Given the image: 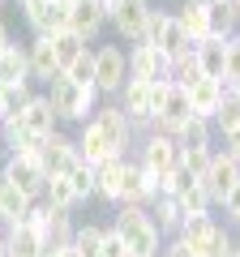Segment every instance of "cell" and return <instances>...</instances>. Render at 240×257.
<instances>
[{
	"mask_svg": "<svg viewBox=\"0 0 240 257\" xmlns=\"http://www.w3.org/2000/svg\"><path fill=\"white\" fill-rule=\"evenodd\" d=\"M65 77H69V82H77V86H94V47L77 56L73 69H65Z\"/></svg>",
	"mask_w": 240,
	"mask_h": 257,
	"instance_id": "cell-33",
	"label": "cell"
},
{
	"mask_svg": "<svg viewBox=\"0 0 240 257\" xmlns=\"http://www.w3.org/2000/svg\"><path fill=\"white\" fill-rule=\"evenodd\" d=\"M176 142H180V150H214V124L193 116L180 133H176Z\"/></svg>",
	"mask_w": 240,
	"mask_h": 257,
	"instance_id": "cell-25",
	"label": "cell"
},
{
	"mask_svg": "<svg viewBox=\"0 0 240 257\" xmlns=\"http://www.w3.org/2000/svg\"><path fill=\"white\" fill-rule=\"evenodd\" d=\"M210 5H227V0H210Z\"/></svg>",
	"mask_w": 240,
	"mask_h": 257,
	"instance_id": "cell-47",
	"label": "cell"
},
{
	"mask_svg": "<svg viewBox=\"0 0 240 257\" xmlns=\"http://www.w3.org/2000/svg\"><path fill=\"white\" fill-rule=\"evenodd\" d=\"M125 82H129V47L99 43L94 47V90L103 99H120Z\"/></svg>",
	"mask_w": 240,
	"mask_h": 257,
	"instance_id": "cell-4",
	"label": "cell"
},
{
	"mask_svg": "<svg viewBox=\"0 0 240 257\" xmlns=\"http://www.w3.org/2000/svg\"><path fill=\"white\" fill-rule=\"evenodd\" d=\"M146 210H150V223H155V227L163 231V240H172L176 231H180V223H185V210H180V202H176L172 193L155 197V202H150Z\"/></svg>",
	"mask_w": 240,
	"mask_h": 257,
	"instance_id": "cell-21",
	"label": "cell"
},
{
	"mask_svg": "<svg viewBox=\"0 0 240 257\" xmlns=\"http://www.w3.org/2000/svg\"><path fill=\"white\" fill-rule=\"evenodd\" d=\"M69 30H73V35L90 47V43H99V39H103L107 18L99 13V5H94V0H82V5H73V9H69Z\"/></svg>",
	"mask_w": 240,
	"mask_h": 257,
	"instance_id": "cell-16",
	"label": "cell"
},
{
	"mask_svg": "<svg viewBox=\"0 0 240 257\" xmlns=\"http://www.w3.org/2000/svg\"><path fill=\"white\" fill-rule=\"evenodd\" d=\"M52 52H56V64H60V73H65V69H73L77 56L90 52V47H86L82 39L73 35V30H60V35H52Z\"/></svg>",
	"mask_w": 240,
	"mask_h": 257,
	"instance_id": "cell-26",
	"label": "cell"
},
{
	"mask_svg": "<svg viewBox=\"0 0 240 257\" xmlns=\"http://www.w3.org/2000/svg\"><path fill=\"white\" fill-rule=\"evenodd\" d=\"M30 99H35L30 82H0V120H9V116H22Z\"/></svg>",
	"mask_w": 240,
	"mask_h": 257,
	"instance_id": "cell-24",
	"label": "cell"
},
{
	"mask_svg": "<svg viewBox=\"0 0 240 257\" xmlns=\"http://www.w3.org/2000/svg\"><path fill=\"white\" fill-rule=\"evenodd\" d=\"M94 5H99V13L111 22V13H116V5H120V0H94Z\"/></svg>",
	"mask_w": 240,
	"mask_h": 257,
	"instance_id": "cell-40",
	"label": "cell"
},
{
	"mask_svg": "<svg viewBox=\"0 0 240 257\" xmlns=\"http://www.w3.org/2000/svg\"><path fill=\"white\" fill-rule=\"evenodd\" d=\"M111 227L125 236V244H129L133 257H159L163 253V231L150 223V210L146 206H116V219H111Z\"/></svg>",
	"mask_w": 240,
	"mask_h": 257,
	"instance_id": "cell-2",
	"label": "cell"
},
{
	"mask_svg": "<svg viewBox=\"0 0 240 257\" xmlns=\"http://www.w3.org/2000/svg\"><path fill=\"white\" fill-rule=\"evenodd\" d=\"M0 167H5V176L26 193L30 202H43L47 180H52V176H47L43 163H39V150H35V155H5V163H0Z\"/></svg>",
	"mask_w": 240,
	"mask_h": 257,
	"instance_id": "cell-6",
	"label": "cell"
},
{
	"mask_svg": "<svg viewBox=\"0 0 240 257\" xmlns=\"http://www.w3.org/2000/svg\"><path fill=\"white\" fill-rule=\"evenodd\" d=\"M0 257H9V236H5V227H0Z\"/></svg>",
	"mask_w": 240,
	"mask_h": 257,
	"instance_id": "cell-42",
	"label": "cell"
},
{
	"mask_svg": "<svg viewBox=\"0 0 240 257\" xmlns=\"http://www.w3.org/2000/svg\"><path fill=\"white\" fill-rule=\"evenodd\" d=\"M0 9H5V0H0Z\"/></svg>",
	"mask_w": 240,
	"mask_h": 257,
	"instance_id": "cell-49",
	"label": "cell"
},
{
	"mask_svg": "<svg viewBox=\"0 0 240 257\" xmlns=\"http://www.w3.org/2000/svg\"><path fill=\"white\" fill-rule=\"evenodd\" d=\"M18 120L26 124V133H30V138L39 142V146H43V142L52 138V133H60V116L52 111V103H47V94H35V99L26 103V111H22Z\"/></svg>",
	"mask_w": 240,
	"mask_h": 257,
	"instance_id": "cell-15",
	"label": "cell"
},
{
	"mask_svg": "<svg viewBox=\"0 0 240 257\" xmlns=\"http://www.w3.org/2000/svg\"><path fill=\"white\" fill-rule=\"evenodd\" d=\"M210 159H214V150H185V163H180V167H185L189 176H197V180H202V172L210 167Z\"/></svg>",
	"mask_w": 240,
	"mask_h": 257,
	"instance_id": "cell-36",
	"label": "cell"
},
{
	"mask_svg": "<svg viewBox=\"0 0 240 257\" xmlns=\"http://www.w3.org/2000/svg\"><path fill=\"white\" fill-rule=\"evenodd\" d=\"M176 240H180L193 257H227L231 248H236V236H231L214 214L185 219V223H180V231H176Z\"/></svg>",
	"mask_w": 240,
	"mask_h": 257,
	"instance_id": "cell-3",
	"label": "cell"
},
{
	"mask_svg": "<svg viewBox=\"0 0 240 257\" xmlns=\"http://www.w3.org/2000/svg\"><path fill=\"white\" fill-rule=\"evenodd\" d=\"M172 13H176V26L185 30V39L193 47L214 30V5H210V0H180Z\"/></svg>",
	"mask_w": 240,
	"mask_h": 257,
	"instance_id": "cell-13",
	"label": "cell"
},
{
	"mask_svg": "<svg viewBox=\"0 0 240 257\" xmlns=\"http://www.w3.org/2000/svg\"><path fill=\"white\" fill-rule=\"evenodd\" d=\"M69 5H82V0H69Z\"/></svg>",
	"mask_w": 240,
	"mask_h": 257,
	"instance_id": "cell-48",
	"label": "cell"
},
{
	"mask_svg": "<svg viewBox=\"0 0 240 257\" xmlns=\"http://www.w3.org/2000/svg\"><path fill=\"white\" fill-rule=\"evenodd\" d=\"M159 257H193V253H189V248H185V244H180V240L172 236V240H167V244H163V253H159Z\"/></svg>",
	"mask_w": 240,
	"mask_h": 257,
	"instance_id": "cell-39",
	"label": "cell"
},
{
	"mask_svg": "<svg viewBox=\"0 0 240 257\" xmlns=\"http://www.w3.org/2000/svg\"><path fill=\"white\" fill-rule=\"evenodd\" d=\"M223 214H227V219L240 227V184L231 189V197H227V202H223Z\"/></svg>",
	"mask_w": 240,
	"mask_h": 257,
	"instance_id": "cell-38",
	"label": "cell"
},
{
	"mask_svg": "<svg viewBox=\"0 0 240 257\" xmlns=\"http://www.w3.org/2000/svg\"><path fill=\"white\" fill-rule=\"evenodd\" d=\"M43 94H47V103H52V111L60 116V124H86V120L99 111V103H103V94L94 90V86H77V82H69L65 73L56 77Z\"/></svg>",
	"mask_w": 240,
	"mask_h": 257,
	"instance_id": "cell-1",
	"label": "cell"
},
{
	"mask_svg": "<svg viewBox=\"0 0 240 257\" xmlns=\"http://www.w3.org/2000/svg\"><path fill=\"white\" fill-rule=\"evenodd\" d=\"M223 90H240V35L227 39V60H223Z\"/></svg>",
	"mask_w": 240,
	"mask_h": 257,
	"instance_id": "cell-31",
	"label": "cell"
},
{
	"mask_svg": "<svg viewBox=\"0 0 240 257\" xmlns=\"http://www.w3.org/2000/svg\"><path fill=\"white\" fill-rule=\"evenodd\" d=\"M172 26V9H163V5H155L150 9V22H146V43L159 47V39H163V30Z\"/></svg>",
	"mask_w": 240,
	"mask_h": 257,
	"instance_id": "cell-34",
	"label": "cell"
},
{
	"mask_svg": "<svg viewBox=\"0 0 240 257\" xmlns=\"http://www.w3.org/2000/svg\"><path fill=\"white\" fill-rule=\"evenodd\" d=\"M223 155H227V159H236V163H240V128L223 133Z\"/></svg>",
	"mask_w": 240,
	"mask_h": 257,
	"instance_id": "cell-37",
	"label": "cell"
},
{
	"mask_svg": "<svg viewBox=\"0 0 240 257\" xmlns=\"http://www.w3.org/2000/svg\"><path fill=\"white\" fill-rule=\"evenodd\" d=\"M150 0H120L116 5V13H111V22L107 26L116 30V43L125 39V43H146V22H150Z\"/></svg>",
	"mask_w": 240,
	"mask_h": 257,
	"instance_id": "cell-9",
	"label": "cell"
},
{
	"mask_svg": "<svg viewBox=\"0 0 240 257\" xmlns=\"http://www.w3.org/2000/svg\"><path fill=\"white\" fill-rule=\"evenodd\" d=\"M227 39L223 30H210V35L197 43V69H202V77H219L223 82V60H227Z\"/></svg>",
	"mask_w": 240,
	"mask_h": 257,
	"instance_id": "cell-20",
	"label": "cell"
},
{
	"mask_svg": "<svg viewBox=\"0 0 240 257\" xmlns=\"http://www.w3.org/2000/svg\"><path fill=\"white\" fill-rule=\"evenodd\" d=\"M129 77L138 82H172V56L155 43H133L129 47Z\"/></svg>",
	"mask_w": 240,
	"mask_h": 257,
	"instance_id": "cell-11",
	"label": "cell"
},
{
	"mask_svg": "<svg viewBox=\"0 0 240 257\" xmlns=\"http://www.w3.org/2000/svg\"><path fill=\"white\" fill-rule=\"evenodd\" d=\"M13 5H18V9H26V5H30V0H13Z\"/></svg>",
	"mask_w": 240,
	"mask_h": 257,
	"instance_id": "cell-44",
	"label": "cell"
},
{
	"mask_svg": "<svg viewBox=\"0 0 240 257\" xmlns=\"http://www.w3.org/2000/svg\"><path fill=\"white\" fill-rule=\"evenodd\" d=\"M65 180L73 184V193H77V202H90V197H94V167H90V163H77L73 172L65 176Z\"/></svg>",
	"mask_w": 240,
	"mask_h": 257,
	"instance_id": "cell-32",
	"label": "cell"
},
{
	"mask_svg": "<svg viewBox=\"0 0 240 257\" xmlns=\"http://www.w3.org/2000/svg\"><path fill=\"white\" fill-rule=\"evenodd\" d=\"M26 56H30V82L52 86L56 77H60V64H56L52 39H30V43H26Z\"/></svg>",
	"mask_w": 240,
	"mask_h": 257,
	"instance_id": "cell-19",
	"label": "cell"
},
{
	"mask_svg": "<svg viewBox=\"0 0 240 257\" xmlns=\"http://www.w3.org/2000/svg\"><path fill=\"white\" fill-rule=\"evenodd\" d=\"M94 124L107 133V142L116 146L120 159H133V120L120 111L116 99H103V103H99V111H94Z\"/></svg>",
	"mask_w": 240,
	"mask_h": 257,
	"instance_id": "cell-10",
	"label": "cell"
},
{
	"mask_svg": "<svg viewBox=\"0 0 240 257\" xmlns=\"http://www.w3.org/2000/svg\"><path fill=\"white\" fill-rule=\"evenodd\" d=\"M73 138H77V155H82V163H90V167L107 163V159H120V155H116V146L107 142V133L94 124V116L86 120V124H77Z\"/></svg>",
	"mask_w": 240,
	"mask_h": 257,
	"instance_id": "cell-14",
	"label": "cell"
},
{
	"mask_svg": "<svg viewBox=\"0 0 240 257\" xmlns=\"http://www.w3.org/2000/svg\"><path fill=\"white\" fill-rule=\"evenodd\" d=\"M43 202L52 206V210H77V193H73V184L65 180V176H52V180H47V193H43Z\"/></svg>",
	"mask_w": 240,
	"mask_h": 257,
	"instance_id": "cell-27",
	"label": "cell"
},
{
	"mask_svg": "<svg viewBox=\"0 0 240 257\" xmlns=\"http://www.w3.org/2000/svg\"><path fill=\"white\" fill-rule=\"evenodd\" d=\"M206 189V197H210V206L214 210H223V202L231 197V189L240 184V163L236 159H227L223 150H214V159H210V167L202 172V180H197Z\"/></svg>",
	"mask_w": 240,
	"mask_h": 257,
	"instance_id": "cell-7",
	"label": "cell"
},
{
	"mask_svg": "<svg viewBox=\"0 0 240 257\" xmlns=\"http://www.w3.org/2000/svg\"><path fill=\"white\" fill-rule=\"evenodd\" d=\"M120 167H125V159H107V163L94 167V197L107 206L120 202Z\"/></svg>",
	"mask_w": 240,
	"mask_h": 257,
	"instance_id": "cell-22",
	"label": "cell"
},
{
	"mask_svg": "<svg viewBox=\"0 0 240 257\" xmlns=\"http://www.w3.org/2000/svg\"><path fill=\"white\" fill-rule=\"evenodd\" d=\"M30 206L35 202H30L26 193L5 176V167H0V227H18V223L30 214Z\"/></svg>",
	"mask_w": 240,
	"mask_h": 257,
	"instance_id": "cell-18",
	"label": "cell"
},
{
	"mask_svg": "<svg viewBox=\"0 0 240 257\" xmlns=\"http://www.w3.org/2000/svg\"><path fill=\"white\" fill-rule=\"evenodd\" d=\"M0 163H5V142H0Z\"/></svg>",
	"mask_w": 240,
	"mask_h": 257,
	"instance_id": "cell-45",
	"label": "cell"
},
{
	"mask_svg": "<svg viewBox=\"0 0 240 257\" xmlns=\"http://www.w3.org/2000/svg\"><path fill=\"white\" fill-rule=\"evenodd\" d=\"M236 248H240V227H236Z\"/></svg>",
	"mask_w": 240,
	"mask_h": 257,
	"instance_id": "cell-46",
	"label": "cell"
},
{
	"mask_svg": "<svg viewBox=\"0 0 240 257\" xmlns=\"http://www.w3.org/2000/svg\"><path fill=\"white\" fill-rule=\"evenodd\" d=\"M227 5H231V13H236V18H240V0H227Z\"/></svg>",
	"mask_w": 240,
	"mask_h": 257,
	"instance_id": "cell-43",
	"label": "cell"
},
{
	"mask_svg": "<svg viewBox=\"0 0 240 257\" xmlns=\"http://www.w3.org/2000/svg\"><path fill=\"white\" fill-rule=\"evenodd\" d=\"M231 128H240V90H223V103L214 111V133L223 138Z\"/></svg>",
	"mask_w": 240,
	"mask_h": 257,
	"instance_id": "cell-28",
	"label": "cell"
},
{
	"mask_svg": "<svg viewBox=\"0 0 240 257\" xmlns=\"http://www.w3.org/2000/svg\"><path fill=\"white\" fill-rule=\"evenodd\" d=\"M69 9H73L69 0H30L26 9H22V18H26L35 39H52L60 30H69Z\"/></svg>",
	"mask_w": 240,
	"mask_h": 257,
	"instance_id": "cell-8",
	"label": "cell"
},
{
	"mask_svg": "<svg viewBox=\"0 0 240 257\" xmlns=\"http://www.w3.org/2000/svg\"><path fill=\"white\" fill-rule=\"evenodd\" d=\"M9 43H13V39H9V26H5V18H0V52H5Z\"/></svg>",
	"mask_w": 240,
	"mask_h": 257,
	"instance_id": "cell-41",
	"label": "cell"
},
{
	"mask_svg": "<svg viewBox=\"0 0 240 257\" xmlns=\"http://www.w3.org/2000/svg\"><path fill=\"white\" fill-rule=\"evenodd\" d=\"M99 257H133V253H129V244H125V236H120L111 223L103 227V248H99Z\"/></svg>",
	"mask_w": 240,
	"mask_h": 257,
	"instance_id": "cell-35",
	"label": "cell"
},
{
	"mask_svg": "<svg viewBox=\"0 0 240 257\" xmlns=\"http://www.w3.org/2000/svg\"><path fill=\"white\" fill-rule=\"evenodd\" d=\"M176 202H180L185 219H197V214H214V206H210V197H206V189H202V184H189V189L180 193Z\"/></svg>",
	"mask_w": 240,
	"mask_h": 257,
	"instance_id": "cell-30",
	"label": "cell"
},
{
	"mask_svg": "<svg viewBox=\"0 0 240 257\" xmlns=\"http://www.w3.org/2000/svg\"><path fill=\"white\" fill-rule=\"evenodd\" d=\"M185 90H189V107H193V116L214 124V111H219V103H223V82H219V77H197V82L185 86Z\"/></svg>",
	"mask_w": 240,
	"mask_h": 257,
	"instance_id": "cell-17",
	"label": "cell"
},
{
	"mask_svg": "<svg viewBox=\"0 0 240 257\" xmlns=\"http://www.w3.org/2000/svg\"><path fill=\"white\" fill-rule=\"evenodd\" d=\"M73 248H77L82 257H99V248H103V223H77Z\"/></svg>",
	"mask_w": 240,
	"mask_h": 257,
	"instance_id": "cell-29",
	"label": "cell"
},
{
	"mask_svg": "<svg viewBox=\"0 0 240 257\" xmlns=\"http://www.w3.org/2000/svg\"><path fill=\"white\" fill-rule=\"evenodd\" d=\"M39 163H43L47 176H69L77 163H82V155H77V138L73 133H52V138L39 146Z\"/></svg>",
	"mask_w": 240,
	"mask_h": 257,
	"instance_id": "cell-12",
	"label": "cell"
},
{
	"mask_svg": "<svg viewBox=\"0 0 240 257\" xmlns=\"http://www.w3.org/2000/svg\"><path fill=\"white\" fill-rule=\"evenodd\" d=\"M133 159H138L142 167H150V172H159V176H172L176 167L185 163V150H180V142H176L172 133H159V128H150L146 138L138 142Z\"/></svg>",
	"mask_w": 240,
	"mask_h": 257,
	"instance_id": "cell-5",
	"label": "cell"
},
{
	"mask_svg": "<svg viewBox=\"0 0 240 257\" xmlns=\"http://www.w3.org/2000/svg\"><path fill=\"white\" fill-rule=\"evenodd\" d=\"M0 82H30V56L26 43H9L0 52ZM35 86V82H30Z\"/></svg>",
	"mask_w": 240,
	"mask_h": 257,
	"instance_id": "cell-23",
	"label": "cell"
}]
</instances>
